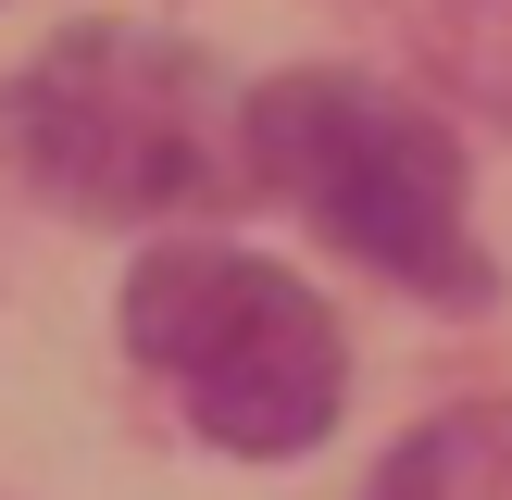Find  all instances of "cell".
Here are the masks:
<instances>
[{"mask_svg":"<svg viewBox=\"0 0 512 500\" xmlns=\"http://www.w3.org/2000/svg\"><path fill=\"white\" fill-rule=\"evenodd\" d=\"M250 188L300 200L350 263L400 275V288L475 313L488 300V250L463 213V150L425 100L375 88V75H275L250 88Z\"/></svg>","mask_w":512,"mask_h":500,"instance_id":"7a4b0ae2","label":"cell"},{"mask_svg":"<svg viewBox=\"0 0 512 500\" xmlns=\"http://www.w3.org/2000/svg\"><path fill=\"white\" fill-rule=\"evenodd\" d=\"M363 500H512V400H475V413H438L375 463Z\"/></svg>","mask_w":512,"mask_h":500,"instance_id":"277c9868","label":"cell"},{"mask_svg":"<svg viewBox=\"0 0 512 500\" xmlns=\"http://www.w3.org/2000/svg\"><path fill=\"white\" fill-rule=\"evenodd\" d=\"M0 150L63 213H200L250 188V88L188 38L75 25L0 88Z\"/></svg>","mask_w":512,"mask_h":500,"instance_id":"6da1fadb","label":"cell"},{"mask_svg":"<svg viewBox=\"0 0 512 500\" xmlns=\"http://www.w3.org/2000/svg\"><path fill=\"white\" fill-rule=\"evenodd\" d=\"M125 350L188 400V425L213 450H250V463L313 450L350 388L338 313L288 263H250V250H213V238H175L125 275Z\"/></svg>","mask_w":512,"mask_h":500,"instance_id":"3957f363","label":"cell"},{"mask_svg":"<svg viewBox=\"0 0 512 500\" xmlns=\"http://www.w3.org/2000/svg\"><path fill=\"white\" fill-rule=\"evenodd\" d=\"M450 88L512 125V0H463L450 13Z\"/></svg>","mask_w":512,"mask_h":500,"instance_id":"5b68a950","label":"cell"}]
</instances>
